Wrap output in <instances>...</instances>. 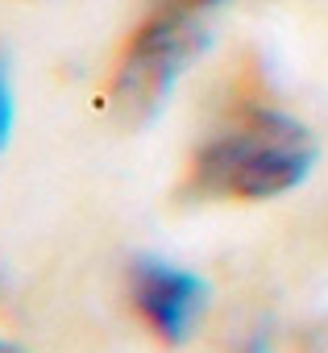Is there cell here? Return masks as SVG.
Here are the masks:
<instances>
[{
	"instance_id": "cell-4",
	"label": "cell",
	"mask_w": 328,
	"mask_h": 353,
	"mask_svg": "<svg viewBox=\"0 0 328 353\" xmlns=\"http://www.w3.org/2000/svg\"><path fill=\"white\" fill-rule=\"evenodd\" d=\"M145 9L158 13H183V17H212L225 9V0H145Z\"/></svg>"
},
{
	"instance_id": "cell-1",
	"label": "cell",
	"mask_w": 328,
	"mask_h": 353,
	"mask_svg": "<svg viewBox=\"0 0 328 353\" xmlns=\"http://www.w3.org/2000/svg\"><path fill=\"white\" fill-rule=\"evenodd\" d=\"M316 166V137L303 121L270 108H237L212 137H204L187 162V200H274L295 192Z\"/></svg>"
},
{
	"instance_id": "cell-3",
	"label": "cell",
	"mask_w": 328,
	"mask_h": 353,
	"mask_svg": "<svg viewBox=\"0 0 328 353\" xmlns=\"http://www.w3.org/2000/svg\"><path fill=\"white\" fill-rule=\"evenodd\" d=\"M125 287H129V307L162 345L192 341V332L208 312V283L154 254H141L129 262Z\"/></svg>"
},
{
	"instance_id": "cell-2",
	"label": "cell",
	"mask_w": 328,
	"mask_h": 353,
	"mask_svg": "<svg viewBox=\"0 0 328 353\" xmlns=\"http://www.w3.org/2000/svg\"><path fill=\"white\" fill-rule=\"evenodd\" d=\"M208 21L212 17H183V13H158V9L141 13L137 30L125 38L116 67L108 75V112L121 125L141 129L162 112L175 83L212 46Z\"/></svg>"
},
{
	"instance_id": "cell-5",
	"label": "cell",
	"mask_w": 328,
	"mask_h": 353,
	"mask_svg": "<svg viewBox=\"0 0 328 353\" xmlns=\"http://www.w3.org/2000/svg\"><path fill=\"white\" fill-rule=\"evenodd\" d=\"M13 137V79H9V63L0 54V150Z\"/></svg>"
},
{
	"instance_id": "cell-6",
	"label": "cell",
	"mask_w": 328,
	"mask_h": 353,
	"mask_svg": "<svg viewBox=\"0 0 328 353\" xmlns=\"http://www.w3.org/2000/svg\"><path fill=\"white\" fill-rule=\"evenodd\" d=\"M237 353H270V341H266V332H254V336H249V341H245Z\"/></svg>"
},
{
	"instance_id": "cell-7",
	"label": "cell",
	"mask_w": 328,
	"mask_h": 353,
	"mask_svg": "<svg viewBox=\"0 0 328 353\" xmlns=\"http://www.w3.org/2000/svg\"><path fill=\"white\" fill-rule=\"evenodd\" d=\"M0 353H25L21 345H13V341H0Z\"/></svg>"
}]
</instances>
